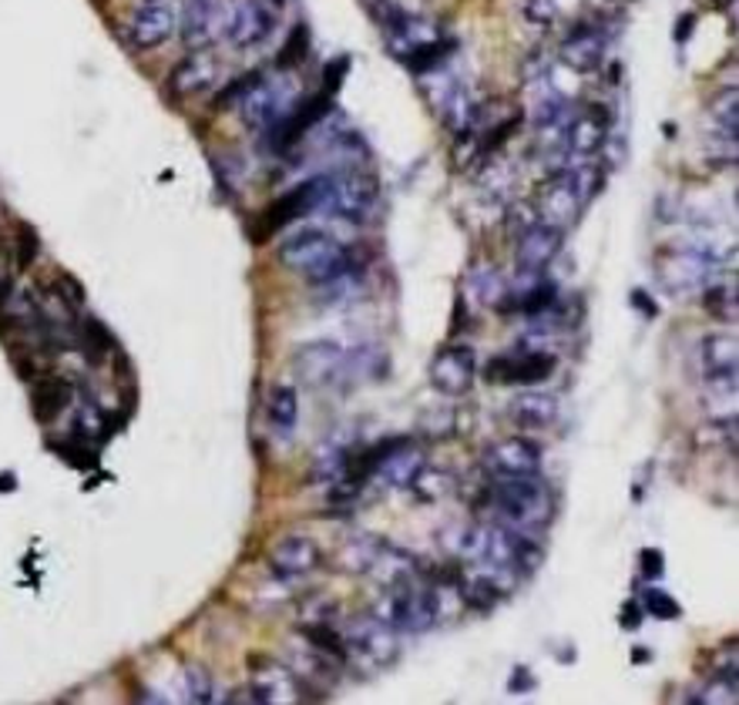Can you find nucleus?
<instances>
[{
  "mask_svg": "<svg viewBox=\"0 0 739 705\" xmlns=\"http://www.w3.org/2000/svg\"><path fill=\"white\" fill-rule=\"evenodd\" d=\"M239 118L243 125L253 132H266L269 125H276L280 118L293 108V95L283 82H269V77H256L249 91L239 98Z\"/></svg>",
  "mask_w": 739,
  "mask_h": 705,
  "instance_id": "obj_10",
  "label": "nucleus"
},
{
  "mask_svg": "<svg viewBox=\"0 0 739 705\" xmlns=\"http://www.w3.org/2000/svg\"><path fill=\"white\" fill-rule=\"evenodd\" d=\"M484 504L494 515V521L518 528V531H534L552 518L555 500L549 484L541 481V474H525V478H491L484 491Z\"/></svg>",
  "mask_w": 739,
  "mask_h": 705,
  "instance_id": "obj_1",
  "label": "nucleus"
},
{
  "mask_svg": "<svg viewBox=\"0 0 739 705\" xmlns=\"http://www.w3.org/2000/svg\"><path fill=\"white\" fill-rule=\"evenodd\" d=\"M320 561H323L320 544L313 537H306V534H290L269 552V571L276 574L280 581L309 578L320 568Z\"/></svg>",
  "mask_w": 739,
  "mask_h": 705,
  "instance_id": "obj_20",
  "label": "nucleus"
},
{
  "mask_svg": "<svg viewBox=\"0 0 739 705\" xmlns=\"http://www.w3.org/2000/svg\"><path fill=\"white\" fill-rule=\"evenodd\" d=\"M558 370V357L544 346H528V349H512L501 352L484 367V380L488 383H501V386H531L549 380Z\"/></svg>",
  "mask_w": 739,
  "mask_h": 705,
  "instance_id": "obj_6",
  "label": "nucleus"
},
{
  "mask_svg": "<svg viewBox=\"0 0 739 705\" xmlns=\"http://www.w3.org/2000/svg\"><path fill=\"white\" fill-rule=\"evenodd\" d=\"M346 71H349V58H336L333 64H327V71H323V77H327V95H336L340 91Z\"/></svg>",
  "mask_w": 739,
  "mask_h": 705,
  "instance_id": "obj_44",
  "label": "nucleus"
},
{
  "mask_svg": "<svg viewBox=\"0 0 739 705\" xmlns=\"http://www.w3.org/2000/svg\"><path fill=\"white\" fill-rule=\"evenodd\" d=\"M521 14L531 27L549 30L562 17V0H521Z\"/></svg>",
  "mask_w": 739,
  "mask_h": 705,
  "instance_id": "obj_38",
  "label": "nucleus"
},
{
  "mask_svg": "<svg viewBox=\"0 0 739 705\" xmlns=\"http://www.w3.org/2000/svg\"><path fill=\"white\" fill-rule=\"evenodd\" d=\"M37 249H41V243H37V232L30 225H21V235H17V262H21V269H27L37 259Z\"/></svg>",
  "mask_w": 739,
  "mask_h": 705,
  "instance_id": "obj_43",
  "label": "nucleus"
},
{
  "mask_svg": "<svg viewBox=\"0 0 739 705\" xmlns=\"http://www.w3.org/2000/svg\"><path fill=\"white\" fill-rule=\"evenodd\" d=\"M175 30H178V17L165 0H145V4L125 24V37L135 51L162 48Z\"/></svg>",
  "mask_w": 739,
  "mask_h": 705,
  "instance_id": "obj_15",
  "label": "nucleus"
},
{
  "mask_svg": "<svg viewBox=\"0 0 739 705\" xmlns=\"http://www.w3.org/2000/svg\"><path fill=\"white\" fill-rule=\"evenodd\" d=\"M695 363H699V373H703L706 383L736 386V370H739L736 336H729V333L703 336V339H699V349H695Z\"/></svg>",
  "mask_w": 739,
  "mask_h": 705,
  "instance_id": "obj_21",
  "label": "nucleus"
},
{
  "mask_svg": "<svg viewBox=\"0 0 739 705\" xmlns=\"http://www.w3.org/2000/svg\"><path fill=\"white\" fill-rule=\"evenodd\" d=\"M703 302L716 312L719 320H729L736 317V293H729L726 286H706V296Z\"/></svg>",
  "mask_w": 739,
  "mask_h": 705,
  "instance_id": "obj_41",
  "label": "nucleus"
},
{
  "mask_svg": "<svg viewBox=\"0 0 739 705\" xmlns=\"http://www.w3.org/2000/svg\"><path fill=\"white\" fill-rule=\"evenodd\" d=\"M370 615L377 621H383L391 632L420 635V632H431L438 624L441 595H438V588L404 581V584H394V588H383V595L377 598Z\"/></svg>",
  "mask_w": 739,
  "mask_h": 705,
  "instance_id": "obj_3",
  "label": "nucleus"
},
{
  "mask_svg": "<svg viewBox=\"0 0 739 705\" xmlns=\"http://www.w3.org/2000/svg\"><path fill=\"white\" fill-rule=\"evenodd\" d=\"M632 302H636V306H642V309L649 312V317H655V302H645V296H642V293H636V296H632Z\"/></svg>",
  "mask_w": 739,
  "mask_h": 705,
  "instance_id": "obj_49",
  "label": "nucleus"
},
{
  "mask_svg": "<svg viewBox=\"0 0 739 705\" xmlns=\"http://www.w3.org/2000/svg\"><path fill=\"white\" fill-rule=\"evenodd\" d=\"M349 444L343 437H333L330 444H323L313 457V481L317 484H333L340 481V474L346 470V460H349Z\"/></svg>",
  "mask_w": 739,
  "mask_h": 705,
  "instance_id": "obj_28",
  "label": "nucleus"
},
{
  "mask_svg": "<svg viewBox=\"0 0 739 705\" xmlns=\"http://www.w3.org/2000/svg\"><path fill=\"white\" fill-rule=\"evenodd\" d=\"M642 611H649L658 621H673V618L682 615V605L673 595H666L663 588H645V592H642Z\"/></svg>",
  "mask_w": 739,
  "mask_h": 705,
  "instance_id": "obj_37",
  "label": "nucleus"
},
{
  "mask_svg": "<svg viewBox=\"0 0 739 705\" xmlns=\"http://www.w3.org/2000/svg\"><path fill=\"white\" fill-rule=\"evenodd\" d=\"M454 51H457V41L454 37H431V41H423V45H417L407 58H404V64L414 71V74H431V71H438V67H444L451 58H454Z\"/></svg>",
  "mask_w": 739,
  "mask_h": 705,
  "instance_id": "obj_27",
  "label": "nucleus"
},
{
  "mask_svg": "<svg viewBox=\"0 0 739 705\" xmlns=\"http://www.w3.org/2000/svg\"><path fill=\"white\" fill-rule=\"evenodd\" d=\"M612 41V30L602 21H578L558 48V58L565 67L578 74H595L605 64V51Z\"/></svg>",
  "mask_w": 739,
  "mask_h": 705,
  "instance_id": "obj_8",
  "label": "nucleus"
},
{
  "mask_svg": "<svg viewBox=\"0 0 739 705\" xmlns=\"http://www.w3.org/2000/svg\"><path fill=\"white\" fill-rule=\"evenodd\" d=\"M380 209V185L364 169H343L327 175L323 206L320 212H330L346 222H370Z\"/></svg>",
  "mask_w": 739,
  "mask_h": 705,
  "instance_id": "obj_4",
  "label": "nucleus"
},
{
  "mask_svg": "<svg viewBox=\"0 0 739 705\" xmlns=\"http://www.w3.org/2000/svg\"><path fill=\"white\" fill-rule=\"evenodd\" d=\"M82 346H85V352L88 357L98 363V360H104L108 352H111V346H114V339H111V333L101 326V320H95V317H85L82 320Z\"/></svg>",
  "mask_w": 739,
  "mask_h": 705,
  "instance_id": "obj_33",
  "label": "nucleus"
},
{
  "mask_svg": "<svg viewBox=\"0 0 739 705\" xmlns=\"http://www.w3.org/2000/svg\"><path fill=\"white\" fill-rule=\"evenodd\" d=\"M323 188H327V175H317V178H306L296 188L283 191L280 199L262 212L259 243H262V235H272V232L286 228L296 219H306V215L320 212V206H323Z\"/></svg>",
  "mask_w": 739,
  "mask_h": 705,
  "instance_id": "obj_9",
  "label": "nucleus"
},
{
  "mask_svg": "<svg viewBox=\"0 0 739 705\" xmlns=\"http://www.w3.org/2000/svg\"><path fill=\"white\" fill-rule=\"evenodd\" d=\"M276 17H280V11L269 8L266 0H239L229 14L225 34L239 51H253L272 37V30H276Z\"/></svg>",
  "mask_w": 739,
  "mask_h": 705,
  "instance_id": "obj_14",
  "label": "nucleus"
},
{
  "mask_svg": "<svg viewBox=\"0 0 739 705\" xmlns=\"http://www.w3.org/2000/svg\"><path fill=\"white\" fill-rule=\"evenodd\" d=\"M639 624H642V605H639V602H629L626 608H621V629L636 632Z\"/></svg>",
  "mask_w": 739,
  "mask_h": 705,
  "instance_id": "obj_46",
  "label": "nucleus"
},
{
  "mask_svg": "<svg viewBox=\"0 0 739 705\" xmlns=\"http://www.w3.org/2000/svg\"><path fill=\"white\" fill-rule=\"evenodd\" d=\"M182 689H185V698L188 702H212L215 698V685H212V676L202 669V665H188V669L182 672Z\"/></svg>",
  "mask_w": 739,
  "mask_h": 705,
  "instance_id": "obj_35",
  "label": "nucleus"
},
{
  "mask_svg": "<svg viewBox=\"0 0 739 705\" xmlns=\"http://www.w3.org/2000/svg\"><path fill=\"white\" fill-rule=\"evenodd\" d=\"M380 537H373V534H360V537H354L349 541L346 547H343V561H346V568L349 571H357V574H367L370 571V565H373V558H377V552H380Z\"/></svg>",
  "mask_w": 739,
  "mask_h": 705,
  "instance_id": "obj_32",
  "label": "nucleus"
},
{
  "mask_svg": "<svg viewBox=\"0 0 739 705\" xmlns=\"http://www.w3.org/2000/svg\"><path fill=\"white\" fill-rule=\"evenodd\" d=\"M451 487H454V481H451L447 470H427V467L420 470L417 481L410 484V491H417L420 500H441V497L451 494Z\"/></svg>",
  "mask_w": 739,
  "mask_h": 705,
  "instance_id": "obj_34",
  "label": "nucleus"
},
{
  "mask_svg": "<svg viewBox=\"0 0 739 705\" xmlns=\"http://www.w3.org/2000/svg\"><path fill=\"white\" fill-rule=\"evenodd\" d=\"M427 467V457L420 447H414L410 437H404L391 454H386L377 470H373V481H380L383 487L391 491H410V484L417 481V474Z\"/></svg>",
  "mask_w": 739,
  "mask_h": 705,
  "instance_id": "obj_22",
  "label": "nucleus"
},
{
  "mask_svg": "<svg viewBox=\"0 0 739 705\" xmlns=\"http://www.w3.org/2000/svg\"><path fill=\"white\" fill-rule=\"evenodd\" d=\"M692 24H695V17L692 14H682V21L676 24V41H686V37L692 34Z\"/></svg>",
  "mask_w": 739,
  "mask_h": 705,
  "instance_id": "obj_47",
  "label": "nucleus"
},
{
  "mask_svg": "<svg viewBox=\"0 0 739 705\" xmlns=\"http://www.w3.org/2000/svg\"><path fill=\"white\" fill-rule=\"evenodd\" d=\"M343 639H346V648H349V652L364 655L370 665H383V669H386V665H394L397 655H401L397 632H391V629H386L383 621H377L373 615L349 621V632H346Z\"/></svg>",
  "mask_w": 739,
  "mask_h": 705,
  "instance_id": "obj_19",
  "label": "nucleus"
},
{
  "mask_svg": "<svg viewBox=\"0 0 739 705\" xmlns=\"http://www.w3.org/2000/svg\"><path fill=\"white\" fill-rule=\"evenodd\" d=\"M299 635L313 645L317 652H323V655H330L333 661H346L349 658V648H346V639L336 632V629H330L327 621H306V624H299Z\"/></svg>",
  "mask_w": 739,
  "mask_h": 705,
  "instance_id": "obj_30",
  "label": "nucleus"
},
{
  "mask_svg": "<svg viewBox=\"0 0 739 705\" xmlns=\"http://www.w3.org/2000/svg\"><path fill=\"white\" fill-rule=\"evenodd\" d=\"M367 574H370L380 588H394V584H404V581H417L420 561H417L410 552H404V547H397V544H391V541H383Z\"/></svg>",
  "mask_w": 739,
  "mask_h": 705,
  "instance_id": "obj_24",
  "label": "nucleus"
},
{
  "mask_svg": "<svg viewBox=\"0 0 739 705\" xmlns=\"http://www.w3.org/2000/svg\"><path fill=\"white\" fill-rule=\"evenodd\" d=\"M330 108H333V95H317V98H309L306 104H293L276 125H269L266 132H269V148L272 151H290L293 145H299L303 141V135L313 128V125H320L323 118L330 114Z\"/></svg>",
  "mask_w": 739,
  "mask_h": 705,
  "instance_id": "obj_17",
  "label": "nucleus"
},
{
  "mask_svg": "<svg viewBox=\"0 0 739 705\" xmlns=\"http://www.w3.org/2000/svg\"><path fill=\"white\" fill-rule=\"evenodd\" d=\"M259 77V71H253V74H239V77H232V82L219 91V98H215V108L222 111V108H236L239 104V98L249 91V85L256 82Z\"/></svg>",
  "mask_w": 739,
  "mask_h": 705,
  "instance_id": "obj_40",
  "label": "nucleus"
},
{
  "mask_svg": "<svg viewBox=\"0 0 739 705\" xmlns=\"http://www.w3.org/2000/svg\"><path fill=\"white\" fill-rule=\"evenodd\" d=\"M518 574L515 571H504V568H478L475 574H464L457 592L460 602L468 605L478 615H491L504 598H508L515 588H518Z\"/></svg>",
  "mask_w": 739,
  "mask_h": 705,
  "instance_id": "obj_12",
  "label": "nucleus"
},
{
  "mask_svg": "<svg viewBox=\"0 0 739 705\" xmlns=\"http://www.w3.org/2000/svg\"><path fill=\"white\" fill-rule=\"evenodd\" d=\"M74 400V389L67 380L61 376H45L34 383V394H30V410L41 423H54Z\"/></svg>",
  "mask_w": 739,
  "mask_h": 705,
  "instance_id": "obj_26",
  "label": "nucleus"
},
{
  "mask_svg": "<svg viewBox=\"0 0 739 705\" xmlns=\"http://www.w3.org/2000/svg\"><path fill=\"white\" fill-rule=\"evenodd\" d=\"M215 77H219L215 58H212L206 48H199V51H188V54L175 64V71H172V77H169V88H172V95H178V98H196V95H202V91H209V88L215 85Z\"/></svg>",
  "mask_w": 739,
  "mask_h": 705,
  "instance_id": "obj_23",
  "label": "nucleus"
},
{
  "mask_svg": "<svg viewBox=\"0 0 739 705\" xmlns=\"http://www.w3.org/2000/svg\"><path fill=\"white\" fill-rule=\"evenodd\" d=\"M538 219H541V215H538L528 202H518V206L508 209V222H504V225H508V235H512V239H518V235L528 232Z\"/></svg>",
  "mask_w": 739,
  "mask_h": 705,
  "instance_id": "obj_42",
  "label": "nucleus"
},
{
  "mask_svg": "<svg viewBox=\"0 0 739 705\" xmlns=\"http://www.w3.org/2000/svg\"><path fill=\"white\" fill-rule=\"evenodd\" d=\"M558 306V286L555 283H531L525 293H515L512 309L521 312L528 320H541L544 312H552Z\"/></svg>",
  "mask_w": 739,
  "mask_h": 705,
  "instance_id": "obj_29",
  "label": "nucleus"
},
{
  "mask_svg": "<svg viewBox=\"0 0 739 705\" xmlns=\"http://www.w3.org/2000/svg\"><path fill=\"white\" fill-rule=\"evenodd\" d=\"M512 420L525 430H544L552 426L562 413V404L558 397L552 394H538V389H525V394H518L508 407Z\"/></svg>",
  "mask_w": 739,
  "mask_h": 705,
  "instance_id": "obj_25",
  "label": "nucleus"
},
{
  "mask_svg": "<svg viewBox=\"0 0 739 705\" xmlns=\"http://www.w3.org/2000/svg\"><path fill=\"white\" fill-rule=\"evenodd\" d=\"M713 118L719 122V132H723V141L736 148V88H726L716 104H713Z\"/></svg>",
  "mask_w": 739,
  "mask_h": 705,
  "instance_id": "obj_39",
  "label": "nucleus"
},
{
  "mask_svg": "<svg viewBox=\"0 0 739 705\" xmlns=\"http://www.w3.org/2000/svg\"><path fill=\"white\" fill-rule=\"evenodd\" d=\"M293 367L309 386H336L349 383V349H343L336 339H317L306 343L293 352Z\"/></svg>",
  "mask_w": 739,
  "mask_h": 705,
  "instance_id": "obj_7",
  "label": "nucleus"
},
{
  "mask_svg": "<svg viewBox=\"0 0 739 705\" xmlns=\"http://www.w3.org/2000/svg\"><path fill=\"white\" fill-rule=\"evenodd\" d=\"M515 265L521 276H538V272H544L555 256L562 252V243H565V228L552 225V222H544L538 219L528 232H521L518 239H515Z\"/></svg>",
  "mask_w": 739,
  "mask_h": 705,
  "instance_id": "obj_13",
  "label": "nucleus"
},
{
  "mask_svg": "<svg viewBox=\"0 0 739 705\" xmlns=\"http://www.w3.org/2000/svg\"><path fill=\"white\" fill-rule=\"evenodd\" d=\"M299 420V400H296V389L293 386H276L269 394V423L272 430H280V434H293V426Z\"/></svg>",
  "mask_w": 739,
  "mask_h": 705,
  "instance_id": "obj_31",
  "label": "nucleus"
},
{
  "mask_svg": "<svg viewBox=\"0 0 739 705\" xmlns=\"http://www.w3.org/2000/svg\"><path fill=\"white\" fill-rule=\"evenodd\" d=\"M541 447L528 437H508L497 441L494 447L484 450V470L491 478H525V474H541Z\"/></svg>",
  "mask_w": 739,
  "mask_h": 705,
  "instance_id": "obj_18",
  "label": "nucleus"
},
{
  "mask_svg": "<svg viewBox=\"0 0 739 705\" xmlns=\"http://www.w3.org/2000/svg\"><path fill=\"white\" fill-rule=\"evenodd\" d=\"M266 4H269V8H276V11H283V8H286V0H266Z\"/></svg>",
  "mask_w": 739,
  "mask_h": 705,
  "instance_id": "obj_51",
  "label": "nucleus"
},
{
  "mask_svg": "<svg viewBox=\"0 0 739 705\" xmlns=\"http://www.w3.org/2000/svg\"><path fill=\"white\" fill-rule=\"evenodd\" d=\"M608 135H612V111L605 104L575 108L571 122L565 128V141H562V165L595 159V154L605 148Z\"/></svg>",
  "mask_w": 739,
  "mask_h": 705,
  "instance_id": "obj_5",
  "label": "nucleus"
},
{
  "mask_svg": "<svg viewBox=\"0 0 739 705\" xmlns=\"http://www.w3.org/2000/svg\"><path fill=\"white\" fill-rule=\"evenodd\" d=\"M229 0H185L182 8V41L199 51L209 48L215 37L229 27Z\"/></svg>",
  "mask_w": 739,
  "mask_h": 705,
  "instance_id": "obj_16",
  "label": "nucleus"
},
{
  "mask_svg": "<svg viewBox=\"0 0 739 705\" xmlns=\"http://www.w3.org/2000/svg\"><path fill=\"white\" fill-rule=\"evenodd\" d=\"M8 299H11V283H8V280H0V309L8 306Z\"/></svg>",
  "mask_w": 739,
  "mask_h": 705,
  "instance_id": "obj_50",
  "label": "nucleus"
},
{
  "mask_svg": "<svg viewBox=\"0 0 739 705\" xmlns=\"http://www.w3.org/2000/svg\"><path fill=\"white\" fill-rule=\"evenodd\" d=\"M475 380H478V357H475L471 346H464V343L444 346L431 360V383L444 397L471 394Z\"/></svg>",
  "mask_w": 739,
  "mask_h": 705,
  "instance_id": "obj_11",
  "label": "nucleus"
},
{
  "mask_svg": "<svg viewBox=\"0 0 739 705\" xmlns=\"http://www.w3.org/2000/svg\"><path fill=\"white\" fill-rule=\"evenodd\" d=\"M280 259L286 269L299 272V276L309 280L313 286L330 283V280L343 276V272L364 269L357 262V256L349 252L336 235H330L323 228H299L296 235H290V239L280 246Z\"/></svg>",
  "mask_w": 739,
  "mask_h": 705,
  "instance_id": "obj_2",
  "label": "nucleus"
},
{
  "mask_svg": "<svg viewBox=\"0 0 739 705\" xmlns=\"http://www.w3.org/2000/svg\"><path fill=\"white\" fill-rule=\"evenodd\" d=\"M642 571H645V578H663L666 565H663V552H658V547H645L642 552Z\"/></svg>",
  "mask_w": 739,
  "mask_h": 705,
  "instance_id": "obj_45",
  "label": "nucleus"
},
{
  "mask_svg": "<svg viewBox=\"0 0 739 705\" xmlns=\"http://www.w3.org/2000/svg\"><path fill=\"white\" fill-rule=\"evenodd\" d=\"M306 51H309V30H306V24H296V27L290 30V37H286V45H283L280 58H276V67H280V71H290V67L303 64V61H306Z\"/></svg>",
  "mask_w": 739,
  "mask_h": 705,
  "instance_id": "obj_36",
  "label": "nucleus"
},
{
  "mask_svg": "<svg viewBox=\"0 0 739 705\" xmlns=\"http://www.w3.org/2000/svg\"><path fill=\"white\" fill-rule=\"evenodd\" d=\"M525 689H534V679H531V676H528V672L521 669V672H518V676L512 679V692H525Z\"/></svg>",
  "mask_w": 739,
  "mask_h": 705,
  "instance_id": "obj_48",
  "label": "nucleus"
}]
</instances>
